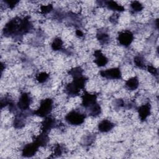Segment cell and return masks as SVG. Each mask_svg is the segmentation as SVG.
I'll use <instances>...</instances> for the list:
<instances>
[{
  "label": "cell",
  "instance_id": "d6986e66",
  "mask_svg": "<svg viewBox=\"0 0 159 159\" xmlns=\"http://www.w3.org/2000/svg\"><path fill=\"white\" fill-rule=\"evenodd\" d=\"M88 108H89V114L91 116L96 117L99 116L101 112V106L97 102L93 104L91 106H90Z\"/></svg>",
  "mask_w": 159,
  "mask_h": 159
},
{
  "label": "cell",
  "instance_id": "f546056e",
  "mask_svg": "<svg viewBox=\"0 0 159 159\" xmlns=\"http://www.w3.org/2000/svg\"><path fill=\"white\" fill-rule=\"evenodd\" d=\"M76 34L77 36H78V37H83V32H82L80 30H77L76 31Z\"/></svg>",
  "mask_w": 159,
  "mask_h": 159
},
{
  "label": "cell",
  "instance_id": "5bb4252c",
  "mask_svg": "<svg viewBox=\"0 0 159 159\" xmlns=\"http://www.w3.org/2000/svg\"><path fill=\"white\" fill-rule=\"evenodd\" d=\"M80 89L73 82L68 83L65 86V93L71 97L78 96L80 93Z\"/></svg>",
  "mask_w": 159,
  "mask_h": 159
},
{
  "label": "cell",
  "instance_id": "83f0119b",
  "mask_svg": "<svg viewBox=\"0 0 159 159\" xmlns=\"http://www.w3.org/2000/svg\"><path fill=\"white\" fill-rule=\"evenodd\" d=\"M4 2L7 4V6L11 8L12 9L15 7V6L19 2V1H14V0H7L4 1Z\"/></svg>",
  "mask_w": 159,
  "mask_h": 159
},
{
  "label": "cell",
  "instance_id": "6da1fadb",
  "mask_svg": "<svg viewBox=\"0 0 159 159\" xmlns=\"http://www.w3.org/2000/svg\"><path fill=\"white\" fill-rule=\"evenodd\" d=\"M32 28V25L28 17L20 19L18 17L10 20L3 29V34L6 37L22 35L29 32Z\"/></svg>",
  "mask_w": 159,
  "mask_h": 159
},
{
  "label": "cell",
  "instance_id": "3957f363",
  "mask_svg": "<svg viewBox=\"0 0 159 159\" xmlns=\"http://www.w3.org/2000/svg\"><path fill=\"white\" fill-rule=\"evenodd\" d=\"M86 115L78 111L73 110L65 116V120L71 125H79L84 122Z\"/></svg>",
  "mask_w": 159,
  "mask_h": 159
},
{
  "label": "cell",
  "instance_id": "d4e9b609",
  "mask_svg": "<svg viewBox=\"0 0 159 159\" xmlns=\"http://www.w3.org/2000/svg\"><path fill=\"white\" fill-rule=\"evenodd\" d=\"M49 78V75L45 72H41L37 75L36 80L40 83H43L45 82Z\"/></svg>",
  "mask_w": 159,
  "mask_h": 159
},
{
  "label": "cell",
  "instance_id": "9c48e42d",
  "mask_svg": "<svg viewBox=\"0 0 159 159\" xmlns=\"http://www.w3.org/2000/svg\"><path fill=\"white\" fill-rule=\"evenodd\" d=\"M55 124L56 121L54 118L51 116L45 117L42 122L41 129L42 132L47 133L50 130L55 127Z\"/></svg>",
  "mask_w": 159,
  "mask_h": 159
},
{
  "label": "cell",
  "instance_id": "484cf974",
  "mask_svg": "<svg viewBox=\"0 0 159 159\" xmlns=\"http://www.w3.org/2000/svg\"><path fill=\"white\" fill-rule=\"evenodd\" d=\"M53 9V6L52 4H48V5H42L40 6V11L41 13L45 14L47 13H49L50 12L52 11Z\"/></svg>",
  "mask_w": 159,
  "mask_h": 159
},
{
  "label": "cell",
  "instance_id": "7402d4cb",
  "mask_svg": "<svg viewBox=\"0 0 159 159\" xmlns=\"http://www.w3.org/2000/svg\"><path fill=\"white\" fill-rule=\"evenodd\" d=\"M134 62L136 66H137L139 68L143 69L145 68V63L144 59L141 56H136L134 58Z\"/></svg>",
  "mask_w": 159,
  "mask_h": 159
},
{
  "label": "cell",
  "instance_id": "7c38bea8",
  "mask_svg": "<svg viewBox=\"0 0 159 159\" xmlns=\"http://www.w3.org/2000/svg\"><path fill=\"white\" fill-rule=\"evenodd\" d=\"M114 127V124L110 120L104 119L98 124V130L101 132H107L112 130Z\"/></svg>",
  "mask_w": 159,
  "mask_h": 159
},
{
  "label": "cell",
  "instance_id": "ac0fdd59",
  "mask_svg": "<svg viewBox=\"0 0 159 159\" xmlns=\"http://www.w3.org/2000/svg\"><path fill=\"white\" fill-rule=\"evenodd\" d=\"M96 37L101 45H104L107 43L110 39V37L108 35V34H107L104 31H101V30L99 31L97 33Z\"/></svg>",
  "mask_w": 159,
  "mask_h": 159
},
{
  "label": "cell",
  "instance_id": "8992f818",
  "mask_svg": "<svg viewBox=\"0 0 159 159\" xmlns=\"http://www.w3.org/2000/svg\"><path fill=\"white\" fill-rule=\"evenodd\" d=\"M32 101V99L29 94L27 93H22L19 97L17 106L22 111L27 110L29 108Z\"/></svg>",
  "mask_w": 159,
  "mask_h": 159
},
{
  "label": "cell",
  "instance_id": "8fae6325",
  "mask_svg": "<svg viewBox=\"0 0 159 159\" xmlns=\"http://www.w3.org/2000/svg\"><path fill=\"white\" fill-rule=\"evenodd\" d=\"M94 56L95 57L94 61L98 66H104L108 62L107 58L99 50L94 51Z\"/></svg>",
  "mask_w": 159,
  "mask_h": 159
},
{
  "label": "cell",
  "instance_id": "7a4b0ae2",
  "mask_svg": "<svg viewBox=\"0 0 159 159\" xmlns=\"http://www.w3.org/2000/svg\"><path fill=\"white\" fill-rule=\"evenodd\" d=\"M53 108V101L50 98H47L41 101L40 106L36 111H34L33 114L41 117H45L51 112Z\"/></svg>",
  "mask_w": 159,
  "mask_h": 159
},
{
  "label": "cell",
  "instance_id": "4316f807",
  "mask_svg": "<svg viewBox=\"0 0 159 159\" xmlns=\"http://www.w3.org/2000/svg\"><path fill=\"white\" fill-rule=\"evenodd\" d=\"M63 153V148L60 144H57L54 148V155L55 156H60Z\"/></svg>",
  "mask_w": 159,
  "mask_h": 159
},
{
  "label": "cell",
  "instance_id": "277c9868",
  "mask_svg": "<svg viewBox=\"0 0 159 159\" xmlns=\"http://www.w3.org/2000/svg\"><path fill=\"white\" fill-rule=\"evenodd\" d=\"M100 75L109 80H119L122 77V74L119 68H112L100 71Z\"/></svg>",
  "mask_w": 159,
  "mask_h": 159
},
{
  "label": "cell",
  "instance_id": "ffe728a7",
  "mask_svg": "<svg viewBox=\"0 0 159 159\" xmlns=\"http://www.w3.org/2000/svg\"><path fill=\"white\" fill-rule=\"evenodd\" d=\"M25 125L24 122V116L22 114L16 116L14 120V126L16 129H20L23 127Z\"/></svg>",
  "mask_w": 159,
  "mask_h": 159
},
{
  "label": "cell",
  "instance_id": "30bf717a",
  "mask_svg": "<svg viewBox=\"0 0 159 159\" xmlns=\"http://www.w3.org/2000/svg\"><path fill=\"white\" fill-rule=\"evenodd\" d=\"M138 113L140 119L142 121L145 120L148 116L151 113V105L149 102H147L138 108Z\"/></svg>",
  "mask_w": 159,
  "mask_h": 159
},
{
  "label": "cell",
  "instance_id": "ba28073f",
  "mask_svg": "<svg viewBox=\"0 0 159 159\" xmlns=\"http://www.w3.org/2000/svg\"><path fill=\"white\" fill-rule=\"evenodd\" d=\"M82 106L86 108H88L96 102L97 96L94 94H91L85 91L82 97Z\"/></svg>",
  "mask_w": 159,
  "mask_h": 159
},
{
  "label": "cell",
  "instance_id": "e0dca14e",
  "mask_svg": "<svg viewBox=\"0 0 159 159\" xmlns=\"http://www.w3.org/2000/svg\"><path fill=\"white\" fill-rule=\"evenodd\" d=\"M88 78L84 76L83 75L79 76L77 77L73 78V83L80 89H83L84 88L85 84L87 81Z\"/></svg>",
  "mask_w": 159,
  "mask_h": 159
},
{
  "label": "cell",
  "instance_id": "4fadbf2b",
  "mask_svg": "<svg viewBox=\"0 0 159 159\" xmlns=\"http://www.w3.org/2000/svg\"><path fill=\"white\" fill-rule=\"evenodd\" d=\"M49 141V137L47 133L42 132L38 136L35 137L34 142H35L39 147L45 146Z\"/></svg>",
  "mask_w": 159,
  "mask_h": 159
},
{
  "label": "cell",
  "instance_id": "f1b7e54d",
  "mask_svg": "<svg viewBox=\"0 0 159 159\" xmlns=\"http://www.w3.org/2000/svg\"><path fill=\"white\" fill-rule=\"evenodd\" d=\"M147 69H148V71L151 74H152L153 75L158 76V71H157V70L153 66L149 65V66H147Z\"/></svg>",
  "mask_w": 159,
  "mask_h": 159
},
{
  "label": "cell",
  "instance_id": "5b68a950",
  "mask_svg": "<svg viewBox=\"0 0 159 159\" xmlns=\"http://www.w3.org/2000/svg\"><path fill=\"white\" fill-rule=\"evenodd\" d=\"M117 40L120 45L128 47L132 42L134 35L130 30H124L119 33Z\"/></svg>",
  "mask_w": 159,
  "mask_h": 159
},
{
  "label": "cell",
  "instance_id": "44dd1931",
  "mask_svg": "<svg viewBox=\"0 0 159 159\" xmlns=\"http://www.w3.org/2000/svg\"><path fill=\"white\" fill-rule=\"evenodd\" d=\"M51 47H52V50H53L55 51H58V50H61L63 47V42H62L61 39L59 37L55 38L53 40Z\"/></svg>",
  "mask_w": 159,
  "mask_h": 159
},
{
  "label": "cell",
  "instance_id": "cb8c5ba5",
  "mask_svg": "<svg viewBox=\"0 0 159 159\" xmlns=\"http://www.w3.org/2000/svg\"><path fill=\"white\" fill-rule=\"evenodd\" d=\"M130 8L134 12H139L143 9V5L140 2L134 1L131 2Z\"/></svg>",
  "mask_w": 159,
  "mask_h": 159
},
{
  "label": "cell",
  "instance_id": "603a6c76",
  "mask_svg": "<svg viewBox=\"0 0 159 159\" xmlns=\"http://www.w3.org/2000/svg\"><path fill=\"white\" fill-rule=\"evenodd\" d=\"M68 74L71 75L73 76V78L81 76V75H83V69L80 66L73 68L70 70V71H68Z\"/></svg>",
  "mask_w": 159,
  "mask_h": 159
},
{
  "label": "cell",
  "instance_id": "2e32d148",
  "mask_svg": "<svg viewBox=\"0 0 159 159\" xmlns=\"http://www.w3.org/2000/svg\"><path fill=\"white\" fill-rule=\"evenodd\" d=\"M105 6L109 9H111L112 11H117L119 12L124 11L125 10L124 7L117 3L115 1H105L104 2Z\"/></svg>",
  "mask_w": 159,
  "mask_h": 159
},
{
  "label": "cell",
  "instance_id": "52a82bcc",
  "mask_svg": "<svg viewBox=\"0 0 159 159\" xmlns=\"http://www.w3.org/2000/svg\"><path fill=\"white\" fill-rule=\"evenodd\" d=\"M39 146L34 142L25 145L22 151V155L24 157H32L38 150Z\"/></svg>",
  "mask_w": 159,
  "mask_h": 159
},
{
  "label": "cell",
  "instance_id": "9a60e30c",
  "mask_svg": "<svg viewBox=\"0 0 159 159\" xmlns=\"http://www.w3.org/2000/svg\"><path fill=\"white\" fill-rule=\"evenodd\" d=\"M139 85V82L138 78L136 76L132 77L127 80L125 82V86L127 89L129 90H135L136 89Z\"/></svg>",
  "mask_w": 159,
  "mask_h": 159
}]
</instances>
